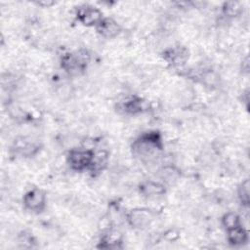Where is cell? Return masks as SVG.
Masks as SVG:
<instances>
[{"mask_svg": "<svg viewBox=\"0 0 250 250\" xmlns=\"http://www.w3.org/2000/svg\"><path fill=\"white\" fill-rule=\"evenodd\" d=\"M161 149V140L156 133H147L133 144V151L143 159H151Z\"/></svg>", "mask_w": 250, "mask_h": 250, "instance_id": "obj_1", "label": "cell"}, {"mask_svg": "<svg viewBox=\"0 0 250 250\" xmlns=\"http://www.w3.org/2000/svg\"><path fill=\"white\" fill-rule=\"evenodd\" d=\"M93 157L94 151L91 149H72L68 153L67 161L73 170L82 171L91 167Z\"/></svg>", "mask_w": 250, "mask_h": 250, "instance_id": "obj_2", "label": "cell"}, {"mask_svg": "<svg viewBox=\"0 0 250 250\" xmlns=\"http://www.w3.org/2000/svg\"><path fill=\"white\" fill-rule=\"evenodd\" d=\"M46 202V195L44 191L38 188H34L26 192L23 196V204L26 209L39 212L45 207Z\"/></svg>", "mask_w": 250, "mask_h": 250, "instance_id": "obj_3", "label": "cell"}, {"mask_svg": "<svg viewBox=\"0 0 250 250\" xmlns=\"http://www.w3.org/2000/svg\"><path fill=\"white\" fill-rule=\"evenodd\" d=\"M77 18L81 23L87 26H97V24L103 20L101 11L90 5H84L79 7L77 11Z\"/></svg>", "mask_w": 250, "mask_h": 250, "instance_id": "obj_4", "label": "cell"}, {"mask_svg": "<svg viewBox=\"0 0 250 250\" xmlns=\"http://www.w3.org/2000/svg\"><path fill=\"white\" fill-rule=\"evenodd\" d=\"M128 221L135 228H145L153 221V214L147 209H134L128 215Z\"/></svg>", "mask_w": 250, "mask_h": 250, "instance_id": "obj_5", "label": "cell"}, {"mask_svg": "<svg viewBox=\"0 0 250 250\" xmlns=\"http://www.w3.org/2000/svg\"><path fill=\"white\" fill-rule=\"evenodd\" d=\"M97 30L98 32L106 38H112L116 36L120 30L121 27L118 24L117 21H115L112 19H103L98 24H97Z\"/></svg>", "mask_w": 250, "mask_h": 250, "instance_id": "obj_6", "label": "cell"}, {"mask_svg": "<svg viewBox=\"0 0 250 250\" xmlns=\"http://www.w3.org/2000/svg\"><path fill=\"white\" fill-rule=\"evenodd\" d=\"M188 58V53L186 48L170 49L166 54V59L174 65H182Z\"/></svg>", "mask_w": 250, "mask_h": 250, "instance_id": "obj_7", "label": "cell"}, {"mask_svg": "<svg viewBox=\"0 0 250 250\" xmlns=\"http://www.w3.org/2000/svg\"><path fill=\"white\" fill-rule=\"evenodd\" d=\"M228 230V240L232 245H240L247 241L248 235L247 231L241 226L227 229Z\"/></svg>", "mask_w": 250, "mask_h": 250, "instance_id": "obj_8", "label": "cell"}, {"mask_svg": "<svg viewBox=\"0 0 250 250\" xmlns=\"http://www.w3.org/2000/svg\"><path fill=\"white\" fill-rule=\"evenodd\" d=\"M141 190L146 196H157L165 192L164 186H162L159 183H155L151 181L146 182L145 184H143L141 187Z\"/></svg>", "mask_w": 250, "mask_h": 250, "instance_id": "obj_9", "label": "cell"}, {"mask_svg": "<svg viewBox=\"0 0 250 250\" xmlns=\"http://www.w3.org/2000/svg\"><path fill=\"white\" fill-rule=\"evenodd\" d=\"M222 223H223V226L227 229H229L235 228L237 226H240L239 217H238L237 214H235L233 212H229V213L225 214L223 219H222Z\"/></svg>", "mask_w": 250, "mask_h": 250, "instance_id": "obj_10", "label": "cell"}, {"mask_svg": "<svg viewBox=\"0 0 250 250\" xmlns=\"http://www.w3.org/2000/svg\"><path fill=\"white\" fill-rule=\"evenodd\" d=\"M238 197L243 204L248 205L249 203V181L248 180H245L244 182H242L238 187Z\"/></svg>", "mask_w": 250, "mask_h": 250, "instance_id": "obj_11", "label": "cell"}, {"mask_svg": "<svg viewBox=\"0 0 250 250\" xmlns=\"http://www.w3.org/2000/svg\"><path fill=\"white\" fill-rule=\"evenodd\" d=\"M241 10L240 3L238 2H228L225 4L224 12L229 17H233L234 15H237Z\"/></svg>", "mask_w": 250, "mask_h": 250, "instance_id": "obj_12", "label": "cell"}]
</instances>
